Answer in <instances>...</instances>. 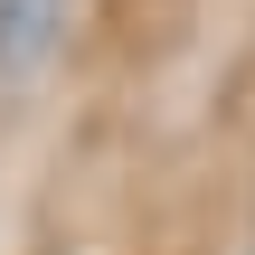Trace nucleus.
<instances>
[{
    "mask_svg": "<svg viewBox=\"0 0 255 255\" xmlns=\"http://www.w3.org/2000/svg\"><path fill=\"white\" fill-rule=\"evenodd\" d=\"M57 28H66V0H0V76L47 66Z\"/></svg>",
    "mask_w": 255,
    "mask_h": 255,
    "instance_id": "nucleus-1",
    "label": "nucleus"
}]
</instances>
